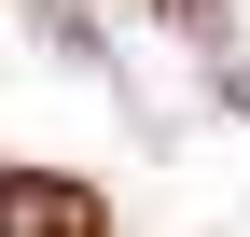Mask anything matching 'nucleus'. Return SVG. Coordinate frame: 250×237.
I'll return each instance as SVG.
<instances>
[{"label": "nucleus", "instance_id": "f257e3e1", "mask_svg": "<svg viewBox=\"0 0 250 237\" xmlns=\"http://www.w3.org/2000/svg\"><path fill=\"white\" fill-rule=\"evenodd\" d=\"M0 237H98V195L56 167H0Z\"/></svg>", "mask_w": 250, "mask_h": 237}]
</instances>
